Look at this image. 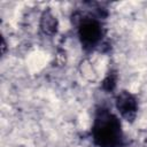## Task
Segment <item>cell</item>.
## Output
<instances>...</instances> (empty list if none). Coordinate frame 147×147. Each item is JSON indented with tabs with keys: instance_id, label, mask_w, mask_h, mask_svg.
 <instances>
[{
	"instance_id": "obj_1",
	"label": "cell",
	"mask_w": 147,
	"mask_h": 147,
	"mask_svg": "<svg viewBox=\"0 0 147 147\" xmlns=\"http://www.w3.org/2000/svg\"><path fill=\"white\" fill-rule=\"evenodd\" d=\"M93 139L99 147H118L122 142V130L118 118L106 109L98 111L93 123Z\"/></svg>"
},
{
	"instance_id": "obj_2",
	"label": "cell",
	"mask_w": 147,
	"mask_h": 147,
	"mask_svg": "<svg viewBox=\"0 0 147 147\" xmlns=\"http://www.w3.org/2000/svg\"><path fill=\"white\" fill-rule=\"evenodd\" d=\"M77 26H78V34L80 41L85 48L91 49L100 42L102 36V29L100 22L96 18L85 17L83 15H79Z\"/></svg>"
},
{
	"instance_id": "obj_3",
	"label": "cell",
	"mask_w": 147,
	"mask_h": 147,
	"mask_svg": "<svg viewBox=\"0 0 147 147\" xmlns=\"http://www.w3.org/2000/svg\"><path fill=\"white\" fill-rule=\"evenodd\" d=\"M115 106L123 119L132 123L138 113V101L133 94L127 91H122L117 94L115 100Z\"/></svg>"
},
{
	"instance_id": "obj_4",
	"label": "cell",
	"mask_w": 147,
	"mask_h": 147,
	"mask_svg": "<svg viewBox=\"0 0 147 147\" xmlns=\"http://www.w3.org/2000/svg\"><path fill=\"white\" fill-rule=\"evenodd\" d=\"M39 28H40V31L45 36L52 37L56 34L57 29H59V22H57L56 16L51 10H45L42 15L40 16Z\"/></svg>"
},
{
	"instance_id": "obj_5",
	"label": "cell",
	"mask_w": 147,
	"mask_h": 147,
	"mask_svg": "<svg viewBox=\"0 0 147 147\" xmlns=\"http://www.w3.org/2000/svg\"><path fill=\"white\" fill-rule=\"evenodd\" d=\"M117 85V75L116 72H109L102 80L101 83V87L105 92H113L116 88Z\"/></svg>"
},
{
	"instance_id": "obj_6",
	"label": "cell",
	"mask_w": 147,
	"mask_h": 147,
	"mask_svg": "<svg viewBox=\"0 0 147 147\" xmlns=\"http://www.w3.org/2000/svg\"><path fill=\"white\" fill-rule=\"evenodd\" d=\"M6 52V42H5V39H2V54H5Z\"/></svg>"
}]
</instances>
